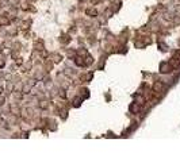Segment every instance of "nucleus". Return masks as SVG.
<instances>
[]
</instances>
